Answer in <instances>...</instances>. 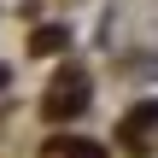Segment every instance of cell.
Segmentation results:
<instances>
[{"label":"cell","instance_id":"3957f363","mask_svg":"<svg viewBox=\"0 0 158 158\" xmlns=\"http://www.w3.org/2000/svg\"><path fill=\"white\" fill-rule=\"evenodd\" d=\"M70 47V29L64 23H41L35 35H29V53H41V59H53V53H64Z\"/></svg>","mask_w":158,"mask_h":158},{"label":"cell","instance_id":"7a4b0ae2","mask_svg":"<svg viewBox=\"0 0 158 158\" xmlns=\"http://www.w3.org/2000/svg\"><path fill=\"white\" fill-rule=\"evenodd\" d=\"M152 123H158V100H147V106H135V111L123 117V129H117V141H123V147H135V152H147V147H141V135H147Z\"/></svg>","mask_w":158,"mask_h":158},{"label":"cell","instance_id":"6da1fadb","mask_svg":"<svg viewBox=\"0 0 158 158\" xmlns=\"http://www.w3.org/2000/svg\"><path fill=\"white\" fill-rule=\"evenodd\" d=\"M82 106H88V76H82V70H64V76L53 82V94H47V106H41V111L59 123V117H76Z\"/></svg>","mask_w":158,"mask_h":158},{"label":"cell","instance_id":"5b68a950","mask_svg":"<svg viewBox=\"0 0 158 158\" xmlns=\"http://www.w3.org/2000/svg\"><path fill=\"white\" fill-rule=\"evenodd\" d=\"M0 88H6V70H0Z\"/></svg>","mask_w":158,"mask_h":158},{"label":"cell","instance_id":"277c9868","mask_svg":"<svg viewBox=\"0 0 158 158\" xmlns=\"http://www.w3.org/2000/svg\"><path fill=\"white\" fill-rule=\"evenodd\" d=\"M47 147H53V158H106L100 141H82V135H70V141L59 135V141H47Z\"/></svg>","mask_w":158,"mask_h":158}]
</instances>
